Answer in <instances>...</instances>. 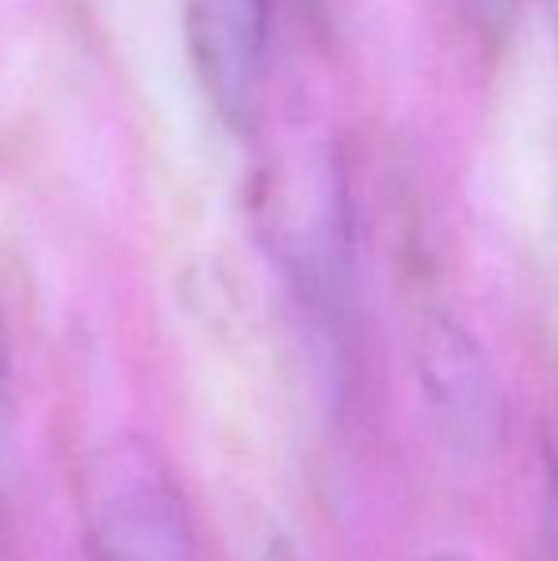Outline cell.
<instances>
[{
    "instance_id": "3957f363",
    "label": "cell",
    "mask_w": 558,
    "mask_h": 561,
    "mask_svg": "<svg viewBox=\"0 0 558 561\" xmlns=\"http://www.w3.org/2000/svg\"><path fill=\"white\" fill-rule=\"evenodd\" d=\"M418 370L440 432L467 455L498 447L505 428V401L490 359L463 325L436 318L424 325Z\"/></svg>"
},
{
    "instance_id": "6da1fadb",
    "label": "cell",
    "mask_w": 558,
    "mask_h": 561,
    "mask_svg": "<svg viewBox=\"0 0 558 561\" xmlns=\"http://www.w3.org/2000/svg\"><path fill=\"white\" fill-rule=\"evenodd\" d=\"M84 531L92 561H195L184 489L153 444L115 436L84 470Z\"/></svg>"
},
{
    "instance_id": "52a82bcc",
    "label": "cell",
    "mask_w": 558,
    "mask_h": 561,
    "mask_svg": "<svg viewBox=\"0 0 558 561\" xmlns=\"http://www.w3.org/2000/svg\"><path fill=\"white\" fill-rule=\"evenodd\" d=\"M544 8H547V15H551V27L558 35V0H544Z\"/></svg>"
},
{
    "instance_id": "7a4b0ae2",
    "label": "cell",
    "mask_w": 558,
    "mask_h": 561,
    "mask_svg": "<svg viewBox=\"0 0 558 561\" xmlns=\"http://www.w3.org/2000/svg\"><path fill=\"white\" fill-rule=\"evenodd\" d=\"M184 31L203 92L226 126L249 130L269 81V0H184Z\"/></svg>"
},
{
    "instance_id": "8992f818",
    "label": "cell",
    "mask_w": 558,
    "mask_h": 561,
    "mask_svg": "<svg viewBox=\"0 0 558 561\" xmlns=\"http://www.w3.org/2000/svg\"><path fill=\"white\" fill-rule=\"evenodd\" d=\"M421 561H470V558L455 554V550H436V554H424Z\"/></svg>"
},
{
    "instance_id": "5b68a950",
    "label": "cell",
    "mask_w": 558,
    "mask_h": 561,
    "mask_svg": "<svg viewBox=\"0 0 558 561\" xmlns=\"http://www.w3.org/2000/svg\"><path fill=\"white\" fill-rule=\"evenodd\" d=\"M246 561H291V554H287V547L280 542V535H269V539H264Z\"/></svg>"
},
{
    "instance_id": "277c9868",
    "label": "cell",
    "mask_w": 558,
    "mask_h": 561,
    "mask_svg": "<svg viewBox=\"0 0 558 561\" xmlns=\"http://www.w3.org/2000/svg\"><path fill=\"white\" fill-rule=\"evenodd\" d=\"M544 458H547V478H551V493H555V504H558V405L547 421V432H544Z\"/></svg>"
}]
</instances>
